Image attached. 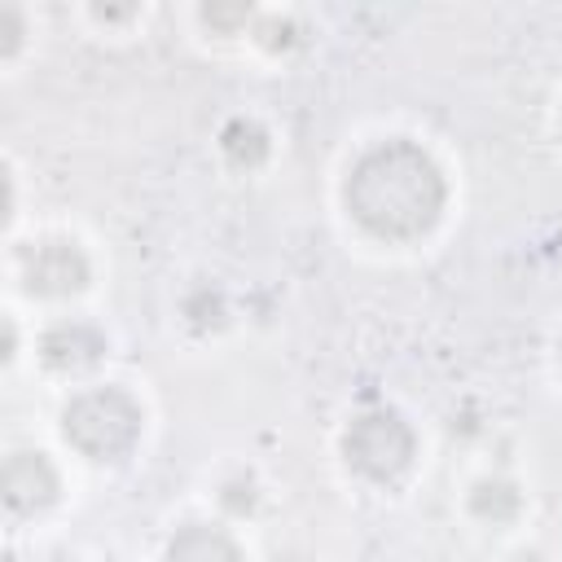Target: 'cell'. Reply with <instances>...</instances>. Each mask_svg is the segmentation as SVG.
Returning <instances> with one entry per match:
<instances>
[{
  "label": "cell",
  "mask_w": 562,
  "mask_h": 562,
  "mask_svg": "<svg viewBox=\"0 0 562 562\" xmlns=\"http://www.w3.org/2000/svg\"><path fill=\"white\" fill-rule=\"evenodd\" d=\"M351 220L386 241H408L435 228L448 202V180L435 154L408 136H386L369 145L342 184Z\"/></svg>",
  "instance_id": "obj_1"
},
{
  "label": "cell",
  "mask_w": 562,
  "mask_h": 562,
  "mask_svg": "<svg viewBox=\"0 0 562 562\" xmlns=\"http://www.w3.org/2000/svg\"><path fill=\"white\" fill-rule=\"evenodd\" d=\"M140 426L145 413L123 386H88L61 408V435L88 461L127 457L140 439Z\"/></svg>",
  "instance_id": "obj_2"
},
{
  "label": "cell",
  "mask_w": 562,
  "mask_h": 562,
  "mask_svg": "<svg viewBox=\"0 0 562 562\" xmlns=\"http://www.w3.org/2000/svg\"><path fill=\"white\" fill-rule=\"evenodd\" d=\"M413 452H417V435L395 408H369V413L351 417V426L342 430L347 465L373 483L400 479L413 465Z\"/></svg>",
  "instance_id": "obj_3"
},
{
  "label": "cell",
  "mask_w": 562,
  "mask_h": 562,
  "mask_svg": "<svg viewBox=\"0 0 562 562\" xmlns=\"http://www.w3.org/2000/svg\"><path fill=\"white\" fill-rule=\"evenodd\" d=\"M92 281V263L83 255L79 241H66V237H48L40 246H31L22 255V285L31 294H44V299H61V294H75Z\"/></svg>",
  "instance_id": "obj_4"
},
{
  "label": "cell",
  "mask_w": 562,
  "mask_h": 562,
  "mask_svg": "<svg viewBox=\"0 0 562 562\" xmlns=\"http://www.w3.org/2000/svg\"><path fill=\"white\" fill-rule=\"evenodd\" d=\"M0 492H4V505L13 514H35V509H48L61 492V474L57 465L35 452V448H18L4 457V474H0Z\"/></svg>",
  "instance_id": "obj_5"
},
{
  "label": "cell",
  "mask_w": 562,
  "mask_h": 562,
  "mask_svg": "<svg viewBox=\"0 0 562 562\" xmlns=\"http://www.w3.org/2000/svg\"><path fill=\"white\" fill-rule=\"evenodd\" d=\"M40 356L57 373H83L105 356V334L88 321H57L40 338Z\"/></svg>",
  "instance_id": "obj_6"
},
{
  "label": "cell",
  "mask_w": 562,
  "mask_h": 562,
  "mask_svg": "<svg viewBox=\"0 0 562 562\" xmlns=\"http://www.w3.org/2000/svg\"><path fill=\"white\" fill-rule=\"evenodd\" d=\"M162 562H241V549H237V540H233L224 527L184 522V527L167 540Z\"/></svg>",
  "instance_id": "obj_7"
},
{
  "label": "cell",
  "mask_w": 562,
  "mask_h": 562,
  "mask_svg": "<svg viewBox=\"0 0 562 562\" xmlns=\"http://www.w3.org/2000/svg\"><path fill=\"white\" fill-rule=\"evenodd\" d=\"M470 514H474L479 522H487V527H509V522L522 514V492H518V483H509V479H501V474L479 479V483L470 487Z\"/></svg>",
  "instance_id": "obj_8"
},
{
  "label": "cell",
  "mask_w": 562,
  "mask_h": 562,
  "mask_svg": "<svg viewBox=\"0 0 562 562\" xmlns=\"http://www.w3.org/2000/svg\"><path fill=\"white\" fill-rule=\"evenodd\" d=\"M268 132L255 123V119H228L224 132H220V154L233 162V167H259L268 158Z\"/></svg>",
  "instance_id": "obj_9"
},
{
  "label": "cell",
  "mask_w": 562,
  "mask_h": 562,
  "mask_svg": "<svg viewBox=\"0 0 562 562\" xmlns=\"http://www.w3.org/2000/svg\"><path fill=\"white\" fill-rule=\"evenodd\" d=\"M224 316H228L224 294H220V290H211V285H198V290L184 299V321H189L193 329H220V325H224Z\"/></svg>",
  "instance_id": "obj_10"
},
{
  "label": "cell",
  "mask_w": 562,
  "mask_h": 562,
  "mask_svg": "<svg viewBox=\"0 0 562 562\" xmlns=\"http://www.w3.org/2000/svg\"><path fill=\"white\" fill-rule=\"evenodd\" d=\"M220 509L224 514H233V518H246V514H255V505H259V483L250 479V474H233V479H224L220 483Z\"/></svg>",
  "instance_id": "obj_11"
},
{
  "label": "cell",
  "mask_w": 562,
  "mask_h": 562,
  "mask_svg": "<svg viewBox=\"0 0 562 562\" xmlns=\"http://www.w3.org/2000/svg\"><path fill=\"white\" fill-rule=\"evenodd\" d=\"M255 31H259V44L263 48H290L299 40V22L294 18H277V13L272 18H259Z\"/></svg>",
  "instance_id": "obj_12"
},
{
  "label": "cell",
  "mask_w": 562,
  "mask_h": 562,
  "mask_svg": "<svg viewBox=\"0 0 562 562\" xmlns=\"http://www.w3.org/2000/svg\"><path fill=\"white\" fill-rule=\"evenodd\" d=\"M202 22H211L220 31H237L250 22V4H202Z\"/></svg>",
  "instance_id": "obj_13"
},
{
  "label": "cell",
  "mask_w": 562,
  "mask_h": 562,
  "mask_svg": "<svg viewBox=\"0 0 562 562\" xmlns=\"http://www.w3.org/2000/svg\"><path fill=\"white\" fill-rule=\"evenodd\" d=\"M0 22H4V48H0V53L9 57V53L22 44V13H18L13 4H4V9H0Z\"/></svg>",
  "instance_id": "obj_14"
},
{
  "label": "cell",
  "mask_w": 562,
  "mask_h": 562,
  "mask_svg": "<svg viewBox=\"0 0 562 562\" xmlns=\"http://www.w3.org/2000/svg\"><path fill=\"white\" fill-rule=\"evenodd\" d=\"M136 9H105V4H92V18H101V22H119V18H132Z\"/></svg>",
  "instance_id": "obj_15"
},
{
  "label": "cell",
  "mask_w": 562,
  "mask_h": 562,
  "mask_svg": "<svg viewBox=\"0 0 562 562\" xmlns=\"http://www.w3.org/2000/svg\"><path fill=\"white\" fill-rule=\"evenodd\" d=\"M13 347H18V329L13 321H4V356H13Z\"/></svg>",
  "instance_id": "obj_16"
},
{
  "label": "cell",
  "mask_w": 562,
  "mask_h": 562,
  "mask_svg": "<svg viewBox=\"0 0 562 562\" xmlns=\"http://www.w3.org/2000/svg\"><path fill=\"white\" fill-rule=\"evenodd\" d=\"M518 562H544L540 553H518Z\"/></svg>",
  "instance_id": "obj_17"
},
{
  "label": "cell",
  "mask_w": 562,
  "mask_h": 562,
  "mask_svg": "<svg viewBox=\"0 0 562 562\" xmlns=\"http://www.w3.org/2000/svg\"><path fill=\"white\" fill-rule=\"evenodd\" d=\"M558 356H562V347H558Z\"/></svg>",
  "instance_id": "obj_18"
}]
</instances>
